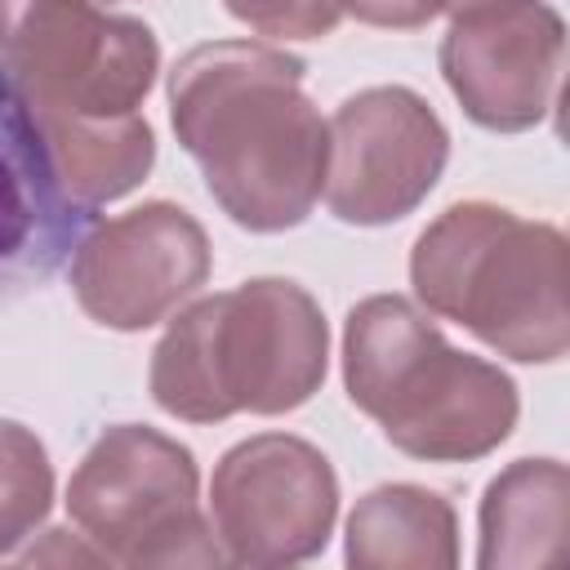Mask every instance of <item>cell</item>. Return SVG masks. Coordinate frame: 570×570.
Returning <instances> with one entry per match:
<instances>
[{
    "label": "cell",
    "instance_id": "obj_1",
    "mask_svg": "<svg viewBox=\"0 0 570 570\" xmlns=\"http://www.w3.org/2000/svg\"><path fill=\"white\" fill-rule=\"evenodd\" d=\"M303 58L254 40L196 45L169 71L174 134L245 232L298 227L321 200L330 125L303 94Z\"/></svg>",
    "mask_w": 570,
    "mask_h": 570
},
{
    "label": "cell",
    "instance_id": "obj_2",
    "mask_svg": "<svg viewBox=\"0 0 570 570\" xmlns=\"http://www.w3.org/2000/svg\"><path fill=\"white\" fill-rule=\"evenodd\" d=\"M325 365L321 303L294 281L258 276L178 312L151 352V396L187 423L285 414L321 392Z\"/></svg>",
    "mask_w": 570,
    "mask_h": 570
},
{
    "label": "cell",
    "instance_id": "obj_3",
    "mask_svg": "<svg viewBox=\"0 0 570 570\" xmlns=\"http://www.w3.org/2000/svg\"><path fill=\"white\" fill-rule=\"evenodd\" d=\"M343 383L383 436L428 463H468L499 450L517 428V383L445 343L423 307L374 294L343 325Z\"/></svg>",
    "mask_w": 570,
    "mask_h": 570
},
{
    "label": "cell",
    "instance_id": "obj_4",
    "mask_svg": "<svg viewBox=\"0 0 570 570\" xmlns=\"http://www.w3.org/2000/svg\"><path fill=\"white\" fill-rule=\"evenodd\" d=\"M410 281L428 312L472 330L499 356L552 365L570 347L566 236L552 223L485 200L450 205L414 240Z\"/></svg>",
    "mask_w": 570,
    "mask_h": 570
},
{
    "label": "cell",
    "instance_id": "obj_5",
    "mask_svg": "<svg viewBox=\"0 0 570 570\" xmlns=\"http://www.w3.org/2000/svg\"><path fill=\"white\" fill-rule=\"evenodd\" d=\"M67 512L102 561L116 566H218L223 548L200 517V472L174 436L116 423L67 485Z\"/></svg>",
    "mask_w": 570,
    "mask_h": 570
},
{
    "label": "cell",
    "instance_id": "obj_6",
    "mask_svg": "<svg viewBox=\"0 0 570 570\" xmlns=\"http://www.w3.org/2000/svg\"><path fill=\"white\" fill-rule=\"evenodd\" d=\"M0 71L36 120H111L151 94L160 45L89 0H0Z\"/></svg>",
    "mask_w": 570,
    "mask_h": 570
},
{
    "label": "cell",
    "instance_id": "obj_7",
    "mask_svg": "<svg viewBox=\"0 0 570 570\" xmlns=\"http://www.w3.org/2000/svg\"><path fill=\"white\" fill-rule=\"evenodd\" d=\"M338 517V476L330 459L289 432H263L232 445L209 481V530L236 566L312 561Z\"/></svg>",
    "mask_w": 570,
    "mask_h": 570
},
{
    "label": "cell",
    "instance_id": "obj_8",
    "mask_svg": "<svg viewBox=\"0 0 570 570\" xmlns=\"http://www.w3.org/2000/svg\"><path fill=\"white\" fill-rule=\"evenodd\" d=\"M445 160L441 116L405 85H374L334 111L321 191L338 223L383 227L428 200Z\"/></svg>",
    "mask_w": 570,
    "mask_h": 570
},
{
    "label": "cell",
    "instance_id": "obj_9",
    "mask_svg": "<svg viewBox=\"0 0 570 570\" xmlns=\"http://www.w3.org/2000/svg\"><path fill=\"white\" fill-rule=\"evenodd\" d=\"M566 67V22L543 0H468L450 9L441 76L468 120L521 134L552 116Z\"/></svg>",
    "mask_w": 570,
    "mask_h": 570
},
{
    "label": "cell",
    "instance_id": "obj_10",
    "mask_svg": "<svg viewBox=\"0 0 570 570\" xmlns=\"http://www.w3.org/2000/svg\"><path fill=\"white\" fill-rule=\"evenodd\" d=\"M209 276L205 227L169 205L147 200L98 223L71 254V289L89 321L107 330H147L178 312Z\"/></svg>",
    "mask_w": 570,
    "mask_h": 570
},
{
    "label": "cell",
    "instance_id": "obj_11",
    "mask_svg": "<svg viewBox=\"0 0 570 570\" xmlns=\"http://www.w3.org/2000/svg\"><path fill=\"white\" fill-rule=\"evenodd\" d=\"M53 169L27 98L0 71V307L40 289L89 227Z\"/></svg>",
    "mask_w": 570,
    "mask_h": 570
},
{
    "label": "cell",
    "instance_id": "obj_12",
    "mask_svg": "<svg viewBox=\"0 0 570 570\" xmlns=\"http://www.w3.org/2000/svg\"><path fill=\"white\" fill-rule=\"evenodd\" d=\"M570 557V472L557 459H517L481 499V570H552Z\"/></svg>",
    "mask_w": 570,
    "mask_h": 570
},
{
    "label": "cell",
    "instance_id": "obj_13",
    "mask_svg": "<svg viewBox=\"0 0 570 570\" xmlns=\"http://www.w3.org/2000/svg\"><path fill=\"white\" fill-rule=\"evenodd\" d=\"M343 552L356 570H450L459 566V521L436 490L379 485L352 508Z\"/></svg>",
    "mask_w": 570,
    "mask_h": 570
},
{
    "label": "cell",
    "instance_id": "obj_14",
    "mask_svg": "<svg viewBox=\"0 0 570 570\" xmlns=\"http://www.w3.org/2000/svg\"><path fill=\"white\" fill-rule=\"evenodd\" d=\"M36 125L45 134V147L53 156L67 196L85 209H98L134 191L156 165V134L138 111L111 120H36Z\"/></svg>",
    "mask_w": 570,
    "mask_h": 570
},
{
    "label": "cell",
    "instance_id": "obj_15",
    "mask_svg": "<svg viewBox=\"0 0 570 570\" xmlns=\"http://www.w3.org/2000/svg\"><path fill=\"white\" fill-rule=\"evenodd\" d=\"M53 503V463L40 436L13 419H0V557L36 534Z\"/></svg>",
    "mask_w": 570,
    "mask_h": 570
},
{
    "label": "cell",
    "instance_id": "obj_16",
    "mask_svg": "<svg viewBox=\"0 0 570 570\" xmlns=\"http://www.w3.org/2000/svg\"><path fill=\"white\" fill-rule=\"evenodd\" d=\"M236 22L267 40H321L338 27L343 0H223Z\"/></svg>",
    "mask_w": 570,
    "mask_h": 570
},
{
    "label": "cell",
    "instance_id": "obj_17",
    "mask_svg": "<svg viewBox=\"0 0 570 570\" xmlns=\"http://www.w3.org/2000/svg\"><path fill=\"white\" fill-rule=\"evenodd\" d=\"M450 0H343V13H352L365 27H392V31H414L428 27L436 13H445Z\"/></svg>",
    "mask_w": 570,
    "mask_h": 570
},
{
    "label": "cell",
    "instance_id": "obj_18",
    "mask_svg": "<svg viewBox=\"0 0 570 570\" xmlns=\"http://www.w3.org/2000/svg\"><path fill=\"white\" fill-rule=\"evenodd\" d=\"M454 4H468V0H450V4H445V9H454Z\"/></svg>",
    "mask_w": 570,
    "mask_h": 570
}]
</instances>
